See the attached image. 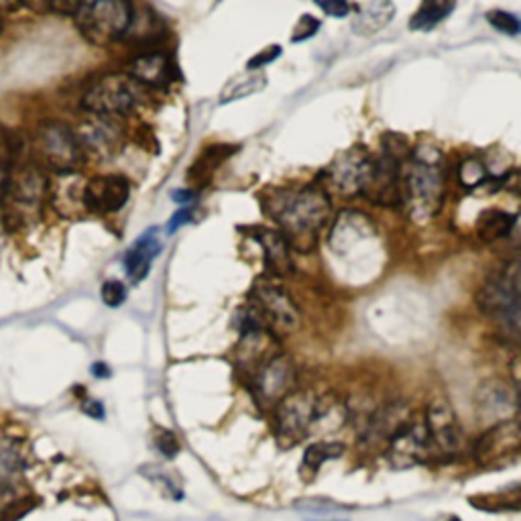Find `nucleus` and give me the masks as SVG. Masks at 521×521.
Segmentation results:
<instances>
[{"instance_id":"f257e3e1","label":"nucleus","mask_w":521,"mask_h":521,"mask_svg":"<svg viewBox=\"0 0 521 521\" xmlns=\"http://www.w3.org/2000/svg\"><path fill=\"white\" fill-rule=\"evenodd\" d=\"M267 216L281 228L287 243L310 251L330 218V198L318 186L277 190L265 200Z\"/></svg>"},{"instance_id":"f03ea898","label":"nucleus","mask_w":521,"mask_h":521,"mask_svg":"<svg viewBox=\"0 0 521 521\" xmlns=\"http://www.w3.org/2000/svg\"><path fill=\"white\" fill-rule=\"evenodd\" d=\"M401 196L416 224L430 222L444 198L442 153L422 145L410 153L401 169Z\"/></svg>"},{"instance_id":"7ed1b4c3","label":"nucleus","mask_w":521,"mask_h":521,"mask_svg":"<svg viewBox=\"0 0 521 521\" xmlns=\"http://www.w3.org/2000/svg\"><path fill=\"white\" fill-rule=\"evenodd\" d=\"M133 15V5L123 0H92V3H80L74 21L86 41L106 47L127 37Z\"/></svg>"},{"instance_id":"20e7f679","label":"nucleus","mask_w":521,"mask_h":521,"mask_svg":"<svg viewBox=\"0 0 521 521\" xmlns=\"http://www.w3.org/2000/svg\"><path fill=\"white\" fill-rule=\"evenodd\" d=\"M33 159L41 171L47 169L57 176H70L82 165L84 149L76 131L64 123L49 121L33 137Z\"/></svg>"},{"instance_id":"39448f33","label":"nucleus","mask_w":521,"mask_h":521,"mask_svg":"<svg viewBox=\"0 0 521 521\" xmlns=\"http://www.w3.org/2000/svg\"><path fill=\"white\" fill-rule=\"evenodd\" d=\"M141 100L139 84L127 74H108L94 82L84 98L82 108L92 117L117 119L129 114Z\"/></svg>"},{"instance_id":"423d86ee","label":"nucleus","mask_w":521,"mask_h":521,"mask_svg":"<svg viewBox=\"0 0 521 521\" xmlns=\"http://www.w3.org/2000/svg\"><path fill=\"white\" fill-rule=\"evenodd\" d=\"M375 161L365 147L344 151L324 169V184L344 198L367 196L375 176Z\"/></svg>"},{"instance_id":"0eeeda50","label":"nucleus","mask_w":521,"mask_h":521,"mask_svg":"<svg viewBox=\"0 0 521 521\" xmlns=\"http://www.w3.org/2000/svg\"><path fill=\"white\" fill-rule=\"evenodd\" d=\"M320 414V397L312 391H292L275 405L277 440L292 448L314 432Z\"/></svg>"},{"instance_id":"6e6552de","label":"nucleus","mask_w":521,"mask_h":521,"mask_svg":"<svg viewBox=\"0 0 521 521\" xmlns=\"http://www.w3.org/2000/svg\"><path fill=\"white\" fill-rule=\"evenodd\" d=\"M249 306L259 316L265 328L269 326L273 330L289 332L300 324V310L296 302L277 281L269 277H261L255 281Z\"/></svg>"},{"instance_id":"1a4fd4ad","label":"nucleus","mask_w":521,"mask_h":521,"mask_svg":"<svg viewBox=\"0 0 521 521\" xmlns=\"http://www.w3.org/2000/svg\"><path fill=\"white\" fill-rule=\"evenodd\" d=\"M49 196V182L37 165L17 169L7 184L9 216L15 224H25V220L41 212L43 200Z\"/></svg>"},{"instance_id":"9d476101","label":"nucleus","mask_w":521,"mask_h":521,"mask_svg":"<svg viewBox=\"0 0 521 521\" xmlns=\"http://www.w3.org/2000/svg\"><path fill=\"white\" fill-rule=\"evenodd\" d=\"M475 410L481 424L493 428L521 418V393L503 379L485 381L475 395Z\"/></svg>"},{"instance_id":"9b49d317","label":"nucleus","mask_w":521,"mask_h":521,"mask_svg":"<svg viewBox=\"0 0 521 521\" xmlns=\"http://www.w3.org/2000/svg\"><path fill=\"white\" fill-rule=\"evenodd\" d=\"M477 304L499 328L521 342V300H517L509 287L499 281H489L477 296Z\"/></svg>"},{"instance_id":"f8f14e48","label":"nucleus","mask_w":521,"mask_h":521,"mask_svg":"<svg viewBox=\"0 0 521 521\" xmlns=\"http://www.w3.org/2000/svg\"><path fill=\"white\" fill-rule=\"evenodd\" d=\"M432 454L428 430L424 424H405L387 442L385 458L395 471H405L422 465Z\"/></svg>"},{"instance_id":"ddd939ff","label":"nucleus","mask_w":521,"mask_h":521,"mask_svg":"<svg viewBox=\"0 0 521 521\" xmlns=\"http://www.w3.org/2000/svg\"><path fill=\"white\" fill-rule=\"evenodd\" d=\"M251 381L253 393L261 405H277L294 391L296 365L289 357L277 355Z\"/></svg>"},{"instance_id":"4468645a","label":"nucleus","mask_w":521,"mask_h":521,"mask_svg":"<svg viewBox=\"0 0 521 521\" xmlns=\"http://www.w3.org/2000/svg\"><path fill=\"white\" fill-rule=\"evenodd\" d=\"M426 430L432 452L452 456L462 446V428L446 401H434L426 412Z\"/></svg>"},{"instance_id":"2eb2a0df","label":"nucleus","mask_w":521,"mask_h":521,"mask_svg":"<svg viewBox=\"0 0 521 521\" xmlns=\"http://www.w3.org/2000/svg\"><path fill=\"white\" fill-rule=\"evenodd\" d=\"M131 196V186L123 176H100L84 184L82 204L94 214L119 212Z\"/></svg>"},{"instance_id":"dca6fc26","label":"nucleus","mask_w":521,"mask_h":521,"mask_svg":"<svg viewBox=\"0 0 521 521\" xmlns=\"http://www.w3.org/2000/svg\"><path fill=\"white\" fill-rule=\"evenodd\" d=\"M521 450V418L489 428L475 446L481 465H495Z\"/></svg>"},{"instance_id":"f3484780","label":"nucleus","mask_w":521,"mask_h":521,"mask_svg":"<svg viewBox=\"0 0 521 521\" xmlns=\"http://www.w3.org/2000/svg\"><path fill=\"white\" fill-rule=\"evenodd\" d=\"M76 135L82 149H88L98 157H112L114 153H119L123 145V127L117 119L92 117L90 114V119L80 125Z\"/></svg>"},{"instance_id":"a211bd4d","label":"nucleus","mask_w":521,"mask_h":521,"mask_svg":"<svg viewBox=\"0 0 521 521\" xmlns=\"http://www.w3.org/2000/svg\"><path fill=\"white\" fill-rule=\"evenodd\" d=\"M273 346H275V338L271 330L259 328V330L243 332L237 349L239 371L253 379L273 357H277Z\"/></svg>"},{"instance_id":"6ab92c4d","label":"nucleus","mask_w":521,"mask_h":521,"mask_svg":"<svg viewBox=\"0 0 521 521\" xmlns=\"http://www.w3.org/2000/svg\"><path fill=\"white\" fill-rule=\"evenodd\" d=\"M408 405L405 403H389L375 410L361 428V440L369 446H377L381 442H389L397 430L408 424Z\"/></svg>"},{"instance_id":"aec40b11","label":"nucleus","mask_w":521,"mask_h":521,"mask_svg":"<svg viewBox=\"0 0 521 521\" xmlns=\"http://www.w3.org/2000/svg\"><path fill=\"white\" fill-rule=\"evenodd\" d=\"M251 237L261 245L267 267L273 277H292L294 275L292 245L287 243L281 230L255 226V230H251Z\"/></svg>"},{"instance_id":"412c9836","label":"nucleus","mask_w":521,"mask_h":521,"mask_svg":"<svg viewBox=\"0 0 521 521\" xmlns=\"http://www.w3.org/2000/svg\"><path fill=\"white\" fill-rule=\"evenodd\" d=\"M127 76H131L139 86L151 88H165L171 84L173 78V64L171 57L163 51H151L135 57L129 62Z\"/></svg>"},{"instance_id":"4be33fe9","label":"nucleus","mask_w":521,"mask_h":521,"mask_svg":"<svg viewBox=\"0 0 521 521\" xmlns=\"http://www.w3.org/2000/svg\"><path fill=\"white\" fill-rule=\"evenodd\" d=\"M161 253V239L159 230L149 228L147 233L135 241V245L125 255V269L133 283H141L147 273L151 271L153 259Z\"/></svg>"},{"instance_id":"5701e85b","label":"nucleus","mask_w":521,"mask_h":521,"mask_svg":"<svg viewBox=\"0 0 521 521\" xmlns=\"http://www.w3.org/2000/svg\"><path fill=\"white\" fill-rule=\"evenodd\" d=\"M395 15V5L387 0H377V3H361L355 7L353 29L357 35L371 37L379 33Z\"/></svg>"},{"instance_id":"b1692460","label":"nucleus","mask_w":521,"mask_h":521,"mask_svg":"<svg viewBox=\"0 0 521 521\" xmlns=\"http://www.w3.org/2000/svg\"><path fill=\"white\" fill-rule=\"evenodd\" d=\"M344 454V444L336 442V440H320V442H314L306 448L304 452V460L300 465V475L304 481H312L318 471L322 469L324 462L328 460H336Z\"/></svg>"},{"instance_id":"393cba45","label":"nucleus","mask_w":521,"mask_h":521,"mask_svg":"<svg viewBox=\"0 0 521 521\" xmlns=\"http://www.w3.org/2000/svg\"><path fill=\"white\" fill-rule=\"evenodd\" d=\"M515 226V214L503 210H485L477 220V235L483 243L493 245L505 237H511Z\"/></svg>"},{"instance_id":"a878e982","label":"nucleus","mask_w":521,"mask_h":521,"mask_svg":"<svg viewBox=\"0 0 521 521\" xmlns=\"http://www.w3.org/2000/svg\"><path fill=\"white\" fill-rule=\"evenodd\" d=\"M267 86V76L263 72H243L235 78H230L226 82V86L220 92L218 102L220 104H230L235 100H245L253 94H259L261 90H265Z\"/></svg>"},{"instance_id":"bb28decb","label":"nucleus","mask_w":521,"mask_h":521,"mask_svg":"<svg viewBox=\"0 0 521 521\" xmlns=\"http://www.w3.org/2000/svg\"><path fill=\"white\" fill-rule=\"evenodd\" d=\"M235 151H237V147H233V145H210L206 151H202V155L192 165L190 178L194 182H198L200 186L208 184L216 167H220L222 161H226Z\"/></svg>"},{"instance_id":"cd10ccee","label":"nucleus","mask_w":521,"mask_h":521,"mask_svg":"<svg viewBox=\"0 0 521 521\" xmlns=\"http://www.w3.org/2000/svg\"><path fill=\"white\" fill-rule=\"evenodd\" d=\"M25 471V456L21 446L11 440L0 442V485L13 487Z\"/></svg>"},{"instance_id":"c85d7f7f","label":"nucleus","mask_w":521,"mask_h":521,"mask_svg":"<svg viewBox=\"0 0 521 521\" xmlns=\"http://www.w3.org/2000/svg\"><path fill=\"white\" fill-rule=\"evenodd\" d=\"M456 9L454 3H444V0H432V3H424L412 17L410 29L412 31H430L436 25H440L452 11Z\"/></svg>"},{"instance_id":"c756f323","label":"nucleus","mask_w":521,"mask_h":521,"mask_svg":"<svg viewBox=\"0 0 521 521\" xmlns=\"http://www.w3.org/2000/svg\"><path fill=\"white\" fill-rule=\"evenodd\" d=\"M296 507L304 515L306 521H349L346 511L332 501L306 499V501H300Z\"/></svg>"},{"instance_id":"7c9ffc66","label":"nucleus","mask_w":521,"mask_h":521,"mask_svg":"<svg viewBox=\"0 0 521 521\" xmlns=\"http://www.w3.org/2000/svg\"><path fill=\"white\" fill-rule=\"evenodd\" d=\"M489 180V173L487 167L477 161V159H467L462 161L458 167V182L460 186H465L469 190H475L479 186H483Z\"/></svg>"},{"instance_id":"2f4dec72","label":"nucleus","mask_w":521,"mask_h":521,"mask_svg":"<svg viewBox=\"0 0 521 521\" xmlns=\"http://www.w3.org/2000/svg\"><path fill=\"white\" fill-rule=\"evenodd\" d=\"M487 21L491 23V27H495L499 33L505 35H519L521 33V19L513 13L507 11H491L487 13Z\"/></svg>"},{"instance_id":"473e14b6","label":"nucleus","mask_w":521,"mask_h":521,"mask_svg":"<svg viewBox=\"0 0 521 521\" xmlns=\"http://www.w3.org/2000/svg\"><path fill=\"white\" fill-rule=\"evenodd\" d=\"M102 302L108 308H119L127 302V287L117 281V279H110L102 285Z\"/></svg>"},{"instance_id":"72a5a7b5","label":"nucleus","mask_w":521,"mask_h":521,"mask_svg":"<svg viewBox=\"0 0 521 521\" xmlns=\"http://www.w3.org/2000/svg\"><path fill=\"white\" fill-rule=\"evenodd\" d=\"M147 469H149V471H153V475H151V473H141L143 477H147L149 481H153L157 487H163V489H167V493H169L171 497L182 499V489H180V483L173 481V477H171V475H169L165 469H161V467H153V465H149Z\"/></svg>"},{"instance_id":"f704fd0d","label":"nucleus","mask_w":521,"mask_h":521,"mask_svg":"<svg viewBox=\"0 0 521 521\" xmlns=\"http://www.w3.org/2000/svg\"><path fill=\"white\" fill-rule=\"evenodd\" d=\"M155 448H157L165 458H176L178 452L182 450L178 436L173 434L171 430H163V428H157V430H155Z\"/></svg>"},{"instance_id":"c9c22d12","label":"nucleus","mask_w":521,"mask_h":521,"mask_svg":"<svg viewBox=\"0 0 521 521\" xmlns=\"http://www.w3.org/2000/svg\"><path fill=\"white\" fill-rule=\"evenodd\" d=\"M279 55H281V47L279 45H269V47H265L263 51H259L257 55L251 57V60L247 62V70L249 72H257V70L273 64Z\"/></svg>"},{"instance_id":"e433bc0d","label":"nucleus","mask_w":521,"mask_h":521,"mask_svg":"<svg viewBox=\"0 0 521 521\" xmlns=\"http://www.w3.org/2000/svg\"><path fill=\"white\" fill-rule=\"evenodd\" d=\"M17 507L19 501L15 497V487L0 485V521H11Z\"/></svg>"},{"instance_id":"4c0bfd02","label":"nucleus","mask_w":521,"mask_h":521,"mask_svg":"<svg viewBox=\"0 0 521 521\" xmlns=\"http://www.w3.org/2000/svg\"><path fill=\"white\" fill-rule=\"evenodd\" d=\"M501 281L509 287V292L517 300H521V259H517V261L507 265V269L503 271V279Z\"/></svg>"},{"instance_id":"58836bf2","label":"nucleus","mask_w":521,"mask_h":521,"mask_svg":"<svg viewBox=\"0 0 521 521\" xmlns=\"http://www.w3.org/2000/svg\"><path fill=\"white\" fill-rule=\"evenodd\" d=\"M320 29V21L312 15H302V19L298 21L296 29H294V35H292V41L294 43H300V41H306L310 37H314Z\"/></svg>"},{"instance_id":"ea45409f","label":"nucleus","mask_w":521,"mask_h":521,"mask_svg":"<svg viewBox=\"0 0 521 521\" xmlns=\"http://www.w3.org/2000/svg\"><path fill=\"white\" fill-rule=\"evenodd\" d=\"M318 9H322L326 15L334 17V19H342L349 17L353 7L349 3H340V0H330V3H318Z\"/></svg>"},{"instance_id":"a19ab883","label":"nucleus","mask_w":521,"mask_h":521,"mask_svg":"<svg viewBox=\"0 0 521 521\" xmlns=\"http://www.w3.org/2000/svg\"><path fill=\"white\" fill-rule=\"evenodd\" d=\"M192 214H194L192 208H182V210H178L176 214H173V216L169 218V222H167V233H176V230H178L182 224H188V222L192 220Z\"/></svg>"},{"instance_id":"79ce46f5","label":"nucleus","mask_w":521,"mask_h":521,"mask_svg":"<svg viewBox=\"0 0 521 521\" xmlns=\"http://www.w3.org/2000/svg\"><path fill=\"white\" fill-rule=\"evenodd\" d=\"M84 412H86L88 416H92V418H98V420H100V418H104V410H102V405H100L98 401H92V399L84 403Z\"/></svg>"},{"instance_id":"37998d69","label":"nucleus","mask_w":521,"mask_h":521,"mask_svg":"<svg viewBox=\"0 0 521 521\" xmlns=\"http://www.w3.org/2000/svg\"><path fill=\"white\" fill-rule=\"evenodd\" d=\"M511 373H513V379H515V387L519 389V393H521V357H517L515 361H513V365H511Z\"/></svg>"},{"instance_id":"c03bdc74","label":"nucleus","mask_w":521,"mask_h":521,"mask_svg":"<svg viewBox=\"0 0 521 521\" xmlns=\"http://www.w3.org/2000/svg\"><path fill=\"white\" fill-rule=\"evenodd\" d=\"M194 196H196V192H192V190H178L176 194H173V202H192L194 200Z\"/></svg>"},{"instance_id":"a18cd8bd","label":"nucleus","mask_w":521,"mask_h":521,"mask_svg":"<svg viewBox=\"0 0 521 521\" xmlns=\"http://www.w3.org/2000/svg\"><path fill=\"white\" fill-rule=\"evenodd\" d=\"M92 373H94L96 379H106V377H110V369H108L104 363H94V365H92Z\"/></svg>"},{"instance_id":"49530a36","label":"nucleus","mask_w":521,"mask_h":521,"mask_svg":"<svg viewBox=\"0 0 521 521\" xmlns=\"http://www.w3.org/2000/svg\"><path fill=\"white\" fill-rule=\"evenodd\" d=\"M511 235H517L521 239V212L515 214V226H513V233Z\"/></svg>"},{"instance_id":"de8ad7c7","label":"nucleus","mask_w":521,"mask_h":521,"mask_svg":"<svg viewBox=\"0 0 521 521\" xmlns=\"http://www.w3.org/2000/svg\"><path fill=\"white\" fill-rule=\"evenodd\" d=\"M0 31H3V15H0Z\"/></svg>"},{"instance_id":"09e8293b","label":"nucleus","mask_w":521,"mask_h":521,"mask_svg":"<svg viewBox=\"0 0 521 521\" xmlns=\"http://www.w3.org/2000/svg\"><path fill=\"white\" fill-rule=\"evenodd\" d=\"M450 521H460V519H458V517H452V519H450Z\"/></svg>"}]
</instances>
